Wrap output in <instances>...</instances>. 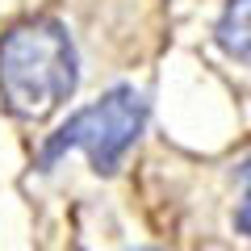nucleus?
<instances>
[{"label":"nucleus","instance_id":"1","mask_svg":"<svg viewBox=\"0 0 251 251\" xmlns=\"http://www.w3.org/2000/svg\"><path fill=\"white\" fill-rule=\"evenodd\" d=\"M75 92V46L50 17L13 25L0 38V97L25 122L50 117Z\"/></svg>","mask_w":251,"mask_h":251},{"label":"nucleus","instance_id":"2","mask_svg":"<svg viewBox=\"0 0 251 251\" xmlns=\"http://www.w3.org/2000/svg\"><path fill=\"white\" fill-rule=\"evenodd\" d=\"M143 122H147V100L134 88H113L100 100H92L88 109H80L75 117H67V126L46 143L42 163H54L63 151L80 147L97 172H117L122 155L143 134Z\"/></svg>","mask_w":251,"mask_h":251},{"label":"nucleus","instance_id":"3","mask_svg":"<svg viewBox=\"0 0 251 251\" xmlns=\"http://www.w3.org/2000/svg\"><path fill=\"white\" fill-rule=\"evenodd\" d=\"M218 46L234 59H251V0H230L218 21Z\"/></svg>","mask_w":251,"mask_h":251},{"label":"nucleus","instance_id":"4","mask_svg":"<svg viewBox=\"0 0 251 251\" xmlns=\"http://www.w3.org/2000/svg\"><path fill=\"white\" fill-rule=\"evenodd\" d=\"M234 226L243 234H251V159L243 163V201H239V214H234Z\"/></svg>","mask_w":251,"mask_h":251},{"label":"nucleus","instance_id":"5","mask_svg":"<svg viewBox=\"0 0 251 251\" xmlns=\"http://www.w3.org/2000/svg\"><path fill=\"white\" fill-rule=\"evenodd\" d=\"M134 251H147V247H134Z\"/></svg>","mask_w":251,"mask_h":251}]
</instances>
